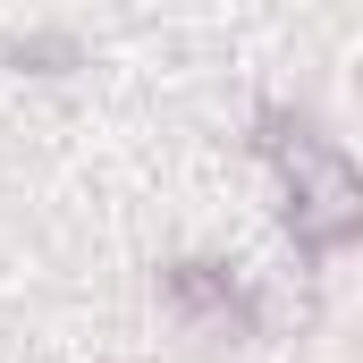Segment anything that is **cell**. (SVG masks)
I'll return each instance as SVG.
<instances>
[{
  "instance_id": "cell-1",
  "label": "cell",
  "mask_w": 363,
  "mask_h": 363,
  "mask_svg": "<svg viewBox=\"0 0 363 363\" xmlns=\"http://www.w3.org/2000/svg\"><path fill=\"white\" fill-rule=\"evenodd\" d=\"M262 152L287 169V228H296L304 254H330V245L363 237V178L304 127V118L262 110Z\"/></svg>"
},
{
  "instance_id": "cell-2",
  "label": "cell",
  "mask_w": 363,
  "mask_h": 363,
  "mask_svg": "<svg viewBox=\"0 0 363 363\" xmlns=\"http://www.w3.org/2000/svg\"><path fill=\"white\" fill-rule=\"evenodd\" d=\"M169 304H178V313H220V321H228V313H237V279L220 271V262H178V271H169Z\"/></svg>"
}]
</instances>
